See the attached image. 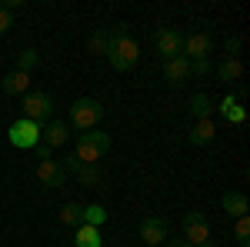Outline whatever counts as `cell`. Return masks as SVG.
<instances>
[{
	"label": "cell",
	"mask_w": 250,
	"mask_h": 247,
	"mask_svg": "<svg viewBox=\"0 0 250 247\" xmlns=\"http://www.w3.org/2000/svg\"><path fill=\"white\" fill-rule=\"evenodd\" d=\"M137 60H140V47H137V40L127 34V30H114L110 34V50H107V64L114 67L117 74H127V70H134Z\"/></svg>",
	"instance_id": "1"
},
{
	"label": "cell",
	"mask_w": 250,
	"mask_h": 247,
	"mask_svg": "<svg viewBox=\"0 0 250 247\" xmlns=\"http://www.w3.org/2000/svg\"><path fill=\"white\" fill-rule=\"evenodd\" d=\"M100 117H104V104H100V100H94V97H77V100L70 104V124H67V127H77L80 134L97 131Z\"/></svg>",
	"instance_id": "2"
},
{
	"label": "cell",
	"mask_w": 250,
	"mask_h": 247,
	"mask_svg": "<svg viewBox=\"0 0 250 247\" xmlns=\"http://www.w3.org/2000/svg\"><path fill=\"white\" fill-rule=\"evenodd\" d=\"M107 151H110V134L104 131H87L74 140V157L80 164H97Z\"/></svg>",
	"instance_id": "3"
},
{
	"label": "cell",
	"mask_w": 250,
	"mask_h": 247,
	"mask_svg": "<svg viewBox=\"0 0 250 247\" xmlns=\"http://www.w3.org/2000/svg\"><path fill=\"white\" fill-rule=\"evenodd\" d=\"M20 107H23V117L34 120V124H40V127L54 114V100H50V94H43V90H27Z\"/></svg>",
	"instance_id": "4"
},
{
	"label": "cell",
	"mask_w": 250,
	"mask_h": 247,
	"mask_svg": "<svg viewBox=\"0 0 250 247\" xmlns=\"http://www.w3.org/2000/svg\"><path fill=\"white\" fill-rule=\"evenodd\" d=\"M184 30L180 27H160L154 34V47H157V54L164 60H173V57H184Z\"/></svg>",
	"instance_id": "5"
},
{
	"label": "cell",
	"mask_w": 250,
	"mask_h": 247,
	"mask_svg": "<svg viewBox=\"0 0 250 247\" xmlns=\"http://www.w3.org/2000/svg\"><path fill=\"white\" fill-rule=\"evenodd\" d=\"M7 137H10V144H14L17 151H34V147L40 144V124L27 120V117H20V120L10 124Z\"/></svg>",
	"instance_id": "6"
},
{
	"label": "cell",
	"mask_w": 250,
	"mask_h": 247,
	"mask_svg": "<svg viewBox=\"0 0 250 247\" xmlns=\"http://www.w3.org/2000/svg\"><path fill=\"white\" fill-rule=\"evenodd\" d=\"M37 177H40V184L50 187V190L67 187V171L60 167V160H40L37 164Z\"/></svg>",
	"instance_id": "7"
},
{
	"label": "cell",
	"mask_w": 250,
	"mask_h": 247,
	"mask_svg": "<svg viewBox=\"0 0 250 247\" xmlns=\"http://www.w3.org/2000/svg\"><path fill=\"white\" fill-rule=\"evenodd\" d=\"M167 234H170V227H167V221H160V217H144L140 221V241L144 244H167Z\"/></svg>",
	"instance_id": "8"
},
{
	"label": "cell",
	"mask_w": 250,
	"mask_h": 247,
	"mask_svg": "<svg viewBox=\"0 0 250 247\" xmlns=\"http://www.w3.org/2000/svg\"><path fill=\"white\" fill-rule=\"evenodd\" d=\"M184 234H187V244L197 247L204 241H210V224L204 221V214H187L184 217Z\"/></svg>",
	"instance_id": "9"
},
{
	"label": "cell",
	"mask_w": 250,
	"mask_h": 247,
	"mask_svg": "<svg viewBox=\"0 0 250 247\" xmlns=\"http://www.w3.org/2000/svg\"><path fill=\"white\" fill-rule=\"evenodd\" d=\"M70 140V127L63 124V120H47L43 127H40V144H47L50 151L54 147H63Z\"/></svg>",
	"instance_id": "10"
},
{
	"label": "cell",
	"mask_w": 250,
	"mask_h": 247,
	"mask_svg": "<svg viewBox=\"0 0 250 247\" xmlns=\"http://www.w3.org/2000/svg\"><path fill=\"white\" fill-rule=\"evenodd\" d=\"M164 77L170 87H180L190 80V60L187 57H173V60H164Z\"/></svg>",
	"instance_id": "11"
},
{
	"label": "cell",
	"mask_w": 250,
	"mask_h": 247,
	"mask_svg": "<svg viewBox=\"0 0 250 247\" xmlns=\"http://www.w3.org/2000/svg\"><path fill=\"white\" fill-rule=\"evenodd\" d=\"M210 37L207 34H187L184 37V57L187 60H207V54H210Z\"/></svg>",
	"instance_id": "12"
},
{
	"label": "cell",
	"mask_w": 250,
	"mask_h": 247,
	"mask_svg": "<svg viewBox=\"0 0 250 247\" xmlns=\"http://www.w3.org/2000/svg\"><path fill=\"white\" fill-rule=\"evenodd\" d=\"M220 204H224V210L230 214V217H247L250 214V201L244 190H227L224 197H220Z\"/></svg>",
	"instance_id": "13"
},
{
	"label": "cell",
	"mask_w": 250,
	"mask_h": 247,
	"mask_svg": "<svg viewBox=\"0 0 250 247\" xmlns=\"http://www.w3.org/2000/svg\"><path fill=\"white\" fill-rule=\"evenodd\" d=\"M0 90H3V94L7 97H23L27 94V90H30V74H20V70H10V74L3 77V80H0Z\"/></svg>",
	"instance_id": "14"
},
{
	"label": "cell",
	"mask_w": 250,
	"mask_h": 247,
	"mask_svg": "<svg viewBox=\"0 0 250 247\" xmlns=\"http://www.w3.org/2000/svg\"><path fill=\"white\" fill-rule=\"evenodd\" d=\"M213 137H217V127H213V120H210V117L197 120V124H193V131L187 134V140H190V144H197V147H200V144H210Z\"/></svg>",
	"instance_id": "15"
},
{
	"label": "cell",
	"mask_w": 250,
	"mask_h": 247,
	"mask_svg": "<svg viewBox=\"0 0 250 247\" xmlns=\"http://www.w3.org/2000/svg\"><path fill=\"white\" fill-rule=\"evenodd\" d=\"M217 107H220V117H224L227 124H244V120H247V111L233 100V94H227L220 104H217Z\"/></svg>",
	"instance_id": "16"
},
{
	"label": "cell",
	"mask_w": 250,
	"mask_h": 247,
	"mask_svg": "<svg viewBox=\"0 0 250 247\" xmlns=\"http://www.w3.org/2000/svg\"><path fill=\"white\" fill-rule=\"evenodd\" d=\"M74 244H77V247H104L100 227H90V224H80V227L74 230Z\"/></svg>",
	"instance_id": "17"
},
{
	"label": "cell",
	"mask_w": 250,
	"mask_h": 247,
	"mask_svg": "<svg viewBox=\"0 0 250 247\" xmlns=\"http://www.w3.org/2000/svg\"><path fill=\"white\" fill-rule=\"evenodd\" d=\"M217 74H220V80H224V84L240 80V77H244V60H240V57H227L220 67H217Z\"/></svg>",
	"instance_id": "18"
},
{
	"label": "cell",
	"mask_w": 250,
	"mask_h": 247,
	"mask_svg": "<svg viewBox=\"0 0 250 247\" xmlns=\"http://www.w3.org/2000/svg\"><path fill=\"white\" fill-rule=\"evenodd\" d=\"M60 224L77 230L80 224H83V207H80V204H74V201H70V204H63V207H60Z\"/></svg>",
	"instance_id": "19"
},
{
	"label": "cell",
	"mask_w": 250,
	"mask_h": 247,
	"mask_svg": "<svg viewBox=\"0 0 250 247\" xmlns=\"http://www.w3.org/2000/svg\"><path fill=\"white\" fill-rule=\"evenodd\" d=\"M37 67H40V54L34 50V47H27V50L17 54V67H14V70H20V74H34Z\"/></svg>",
	"instance_id": "20"
},
{
	"label": "cell",
	"mask_w": 250,
	"mask_h": 247,
	"mask_svg": "<svg viewBox=\"0 0 250 247\" xmlns=\"http://www.w3.org/2000/svg\"><path fill=\"white\" fill-rule=\"evenodd\" d=\"M187 111H190V114L197 117V120L210 117V97L204 94V90H200V94H193V97H190V107H187Z\"/></svg>",
	"instance_id": "21"
},
{
	"label": "cell",
	"mask_w": 250,
	"mask_h": 247,
	"mask_svg": "<svg viewBox=\"0 0 250 247\" xmlns=\"http://www.w3.org/2000/svg\"><path fill=\"white\" fill-rule=\"evenodd\" d=\"M107 221V210L100 207V204H87L83 207V224H90V227H100Z\"/></svg>",
	"instance_id": "22"
},
{
	"label": "cell",
	"mask_w": 250,
	"mask_h": 247,
	"mask_svg": "<svg viewBox=\"0 0 250 247\" xmlns=\"http://www.w3.org/2000/svg\"><path fill=\"white\" fill-rule=\"evenodd\" d=\"M74 177L80 180V187H94L97 180H100V171H97V164H83V167H80Z\"/></svg>",
	"instance_id": "23"
},
{
	"label": "cell",
	"mask_w": 250,
	"mask_h": 247,
	"mask_svg": "<svg viewBox=\"0 0 250 247\" xmlns=\"http://www.w3.org/2000/svg\"><path fill=\"white\" fill-rule=\"evenodd\" d=\"M107 50H110V34H107V30H97L94 37H90V54L107 57Z\"/></svg>",
	"instance_id": "24"
},
{
	"label": "cell",
	"mask_w": 250,
	"mask_h": 247,
	"mask_svg": "<svg viewBox=\"0 0 250 247\" xmlns=\"http://www.w3.org/2000/svg\"><path fill=\"white\" fill-rule=\"evenodd\" d=\"M233 237H237V244H240V247H250V217H237V224H233Z\"/></svg>",
	"instance_id": "25"
},
{
	"label": "cell",
	"mask_w": 250,
	"mask_h": 247,
	"mask_svg": "<svg viewBox=\"0 0 250 247\" xmlns=\"http://www.w3.org/2000/svg\"><path fill=\"white\" fill-rule=\"evenodd\" d=\"M210 74V60H190V77H207Z\"/></svg>",
	"instance_id": "26"
},
{
	"label": "cell",
	"mask_w": 250,
	"mask_h": 247,
	"mask_svg": "<svg viewBox=\"0 0 250 247\" xmlns=\"http://www.w3.org/2000/svg\"><path fill=\"white\" fill-rule=\"evenodd\" d=\"M60 167H63V171H67V177H70V174H77L80 167H83V164H80L77 157H74V154H70V157H63V160H60Z\"/></svg>",
	"instance_id": "27"
},
{
	"label": "cell",
	"mask_w": 250,
	"mask_h": 247,
	"mask_svg": "<svg viewBox=\"0 0 250 247\" xmlns=\"http://www.w3.org/2000/svg\"><path fill=\"white\" fill-rule=\"evenodd\" d=\"M10 27H14V17H10V14H7V10L0 7V37H3V34H7Z\"/></svg>",
	"instance_id": "28"
},
{
	"label": "cell",
	"mask_w": 250,
	"mask_h": 247,
	"mask_svg": "<svg viewBox=\"0 0 250 247\" xmlns=\"http://www.w3.org/2000/svg\"><path fill=\"white\" fill-rule=\"evenodd\" d=\"M34 151H37V160H54V151H50L47 144H37Z\"/></svg>",
	"instance_id": "29"
},
{
	"label": "cell",
	"mask_w": 250,
	"mask_h": 247,
	"mask_svg": "<svg viewBox=\"0 0 250 247\" xmlns=\"http://www.w3.org/2000/svg\"><path fill=\"white\" fill-rule=\"evenodd\" d=\"M224 47H227V57H237V50H240V40H237V37H227V44H224Z\"/></svg>",
	"instance_id": "30"
},
{
	"label": "cell",
	"mask_w": 250,
	"mask_h": 247,
	"mask_svg": "<svg viewBox=\"0 0 250 247\" xmlns=\"http://www.w3.org/2000/svg\"><path fill=\"white\" fill-rule=\"evenodd\" d=\"M164 247H190V244H187V241H167Z\"/></svg>",
	"instance_id": "31"
},
{
	"label": "cell",
	"mask_w": 250,
	"mask_h": 247,
	"mask_svg": "<svg viewBox=\"0 0 250 247\" xmlns=\"http://www.w3.org/2000/svg\"><path fill=\"white\" fill-rule=\"evenodd\" d=\"M197 247H217V244H213V241H204V244H197Z\"/></svg>",
	"instance_id": "32"
}]
</instances>
